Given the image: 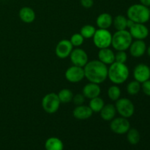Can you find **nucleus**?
<instances>
[{
  "label": "nucleus",
  "mask_w": 150,
  "mask_h": 150,
  "mask_svg": "<svg viewBox=\"0 0 150 150\" xmlns=\"http://www.w3.org/2000/svg\"><path fill=\"white\" fill-rule=\"evenodd\" d=\"M127 60V54L125 51H118L115 54V62L119 63H124Z\"/></svg>",
  "instance_id": "obj_30"
},
{
  "label": "nucleus",
  "mask_w": 150,
  "mask_h": 150,
  "mask_svg": "<svg viewBox=\"0 0 150 150\" xmlns=\"http://www.w3.org/2000/svg\"><path fill=\"white\" fill-rule=\"evenodd\" d=\"M100 92L101 89L99 84L92 82H89V83L85 85L82 90V94L84 95L85 98L89 100L98 97L100 95Z\"/></svg>",
  "instance_id": "obj_17"
},
{
  "label": "nucleus",
  "mask_w": 150,
  "mask_h": 150,
  "mask_svg": "<svg viewBox=\"0 0 150 150\" xmlns=\"http://www.w3.org/2000/svg\"><path fill=\"white\" fill-rule=\"evenodd\" d=\"M110 128L112 130V132H114L116 134H125L130 128V122L127 118H125V117H116L111 121Z\"/></svg>",
  "instance_id": "obj_8"
},
{
  "label": "nucleus",
  "mask_w": 150,
  "mask_h": 150,
  "mask_svg": "<svg viewBox=\"0 0 150 150\" xmlns=\"http://www.w3.org/2000/svg\"><path fill=\"white\" fill-rule=\"evenodd\" d=\"M65 79L70 83H79L85 78L83 67L73 65L65 71Z\"/></svg>",
  "instance_id": "obj_9"
},
{
  "label": "nucleus",
  "mask_w": 150,
  "mask_h": 150,
  "mask_svg": "<svg viewBox=\"0 0 150 150\" xmlns=\"http://www.w3.org/2000/svg\"><path fill=\"white\" fill-rule=\"evenodd\" d=\"M135 80L142 83L150 79V67L145 64H139L133 70Z\"/></svg>",
  "instance_id": "obj_12"
},
{
  "label": "nucleus",
  "mask_w": 150,
  "mask_h": 150,
  "mask_svg": "<svg viewBox=\"0 0 150 150\" xmlns=\"http://www.w3.org/2000/svg\"><path fill=\"white\" fill-rule=\"evenodd\" d=\"M85 78L92 83H102L108 78V67L99 60L88 62L83 67Z\"/></svg>",
  "instance_id": "obj_1"
},
{
  "label": "nucleus",
  "mask_w": 150,
  "mask_h": 150,
  "mask_svg": "<svg viewBox=\"0 0 150 150\" xmlns=\"http://www.w3.org/2000/svg\"><path fill=\"white\" fill-rule=\"evenodd\" d=\"M129 32L132 38L136 40H144L149 36V29L144 23H135L129 29Z\"/></svg>",
  "instance_id": "obj_13"
},
{
  "label": "nucleus",
  "mask_w": 150,
  "mask_h": 150,
  "mask_svg": "<svg viewBox=\"0 0 150 150\" xmlns=\"http://www.w3.org/2000/svg\"><path fill=\"white\" fill-rule=\"evenodd\" d=\"M116 110L121 117L130 118L134 114L135 106L130 100L126 98H120L116 101Z\"/></svg>",
  "instance_id": "obj_7"
},
{
  "label": "nucleus",
  "mask_w": 150,
  "mask_h": 150,
  "mask_svg": "<svg viewBox=\"0 0 150 150\" xmlns=\"http://www.w3.org/2000/svg\"><path fill=\"white\" fill-rule=\"evenodd\" d=\"M98 56V60L106 65H110L115 62V53L109 48L100 49Z\"/></svg>",
  "instance_id": "obj_16"
},
{
  "label": "nucleus",
  "mask_w": 150,
  "mask_h": 150,
  "mask_svg": "<svg viewBox=\"0 0 150 150\" xmlns=\"http://www.w3.org/2000/svg\"><path fill=\"white\" fill-rule=\"evenodd\" d=\"M146 52H147L148 56L150 57V45L148 47V48H146Z\"/></svg>",
  "instance_id": "obj_36"
},
{
  "label": "nucleus",
  "mask_w": 150,
  "mask_h": 150,
  "mask_svg": "<svg viewBox=\"0 0 150 150\" xmlns=\"http://www.w3.org/2000/svg\"><path fill=\"white\" fill-rule=\"evenodd\" d=\"M59 99L58 95L54 92H51L42 98V107L44 111L50 114H54L59 110L60 106Z\"/></svg>",
  "instance_id": "obj_6"
},
{
  "label": "nucleus",
  "mask_w": 150,
  "mask_h": 150,
  "mask_svg": "<svg viewBox=\"0 0 150 150\" xmlns=\"http://www.w3.org/2000/svg\"><path fill=\"white\" fill-rule=\"evenodd\" d=\"M104 105H105L104 100L98 96L96 97V98H92V99H90L89 106L93 112L100 113L101 109L103 108Z\"/></svg>",
  "instance_id": "obj_23"
},
{
  "label": "nucleus",
  "mask_w": 150,
  "mask_h": 150,
  "mask_svg": "<svg viewBox=\"0 0 150 150\" xmlns=\"http://www.w3.org/2000/svg\"><path fill=\"white\" fill-rule=\"evenodd\" d=\"M142 89V85L137 81L134 80L129 82L127 86V92L130 95H136L139 94Z\"/></svg>",
  "instance_id": "obj_28"
},
{
  "label": "nucleus",
  "mask_w": 150,
  "mask_h": 150,
  "mask_svg": "<svg viewBox=\"0 0 150 150\" xmlns=\"http://www.w3.org/2000/svg\"><path fill=\"white\" fill-rule=\"evenodd\" d=\"M95 32H96V29L95 26L92 25L86 24L82 26L80 31V34L83 37L84 39H90V38H93Z\"/></svg>",
  "instance_id": "obj_25"
},
{
  "label": "nucleus",
  "mask_w": 150,
  "mask_h": 150,
  "mask_svg": "<svg viewBox=\"0 0 150 150\" xmlns=\"http://www.w3.org/2000/svg\"><path fill=\"white\" fill-rule=\"evenodd\" d=\"M129 68L124 63L114 62L108 68V78L116 85L125 83L129 78Z\"/></svg>",
  "instance_id": "obj_2"
},
{
  "label": "nucleus",
  "mask_w": 150,
  "mask_h": 150,
  "mask_svg": "<svg viewBox=\"0 0 150 150\" xmlns=\"http://www.w3.org/2000/svg\"><path fill=\"white\" fill-rule=\"evenodd\" d=\"M85 97L83 94H76V95H73V103H74L75 105L77 106V105H83L85 102Z\"/></svg>",
  "instance_id": "obj_31"
},
{
  "label": "nucleus",
  "mask_w": 150,
  "mask_h": 150,
  "mask_svg": "<svg viewBox=\"0 0 150 150\" xmlns=\"http://www.w3.org/2000/svg\"><path fill=\"white\" fill-rule=\"evenodd\" d=\"M149 13H150V7H149Z\"/></svg>",
  "instance_id": "obj_37"
},
{
  "label": "nucleus",
  "mask_w": 150,
  "mask_h": 150,
  "mask_svg": "<svg viewBox=\"0 0 150 150\" xmlns=\"http://www.w3.org/2000/svg\"><path fill=\"white\" fill-rule=\"evenodd\" d=\"M92 39L94 45L99 49L109 48L110 45H111L112 35L108 29H98L95 32Z\"/></svg>",
  "instance_id": "obj_5"
},
{
  "label": "nucleus",
  "mask_w": 150,
  "mask_h": 150,
  "mask_svg": "<svg viewBox=\"0 0 150 150\" xmlns=\"http://www.w3.org/2000/svg\"><path fill=\"white\" fill-rule=\"evenodd\" d=\"M127 133V139L129 143L133 145H136L139 143L140 141V134L136 129L130 128Z\"/></svg>",
  "instance_id": "obj_26"
},
{
  "label": "nucleus",
  "mask_w": 150,
  "mask_h": 150,
  "mask_svg": "<svg viewBox=\"0 0 150 150\" xmlns=\"http://www.w3.org/2000/svg\"><path fill=\"white\" fill-rule=\"evenodd\" d=\"M97 26L99 29H108L113 24V18L109 13H103L98 16L96 19Z\"/></svg>",
  "instance_id": "obj_20"
},
{
  "label": "nucleus",
  "mask_w": 150,
  "mask_h": 150,
  "mask_svg": "<svg viewBox=\"0 0 150 150\" xmlns=\"http://www.w3.org/2000/svg\"><path fill=\"white\" fill-rule=\"evenodd\" d=\"M129 50L132 57L139 58L146 51V45L143 40H136L132 42Z\"/></svg>",
  "instance_id": "obj_14"
},
{
  "label": "nucleus",
  "mask_w": 150,
  "mask_h": 150,
  "mask_svg": "<svg viewBox=\"0 0 150 150\" xmlns=\"http://www.w3.org/2000/svg\"><path fill=\"white\" fill-rule=\"evenodd\" d=\"M142 89L145 95L150 96V79L142 83Z\"/></svg>",
  "instance_id": "obj_32"
},
{
  "label": "nucleus",
  "mask_w": 150,
  "mask_h": 150,
  "mask_svg": "<svg viewBox=\"0 0 150 150\" xmlns=\"http://www.w3.org/2000/svg\"><path fill=\"white\" fill-rule=\"evenodd\" d=\"M134 22L132 20H130V19L127 18V28H128V29H130V27H131L132 26H133V24H134Z\"/></svg>",
  "instance_id": "obj_35"
},
{
  "label": "nucleus",
  "mask_w": 150,
  "mask_h": 150,
  "mask_svg": "<svg viewBox=\"0 0 150 150\" xmlns=\"http://www.w3.org/2000/svg\"><path fill=\"white\" fill-rule=\"evenodd\" d=\"M73 46L69 40L64 39L57 43L55 48V54L59 59H66L70 57Z\"/></svg>",
  "instance_id": "obj_11"
},
{
  "label": "nucleus",
  "mask_w": 150,
  "mask_h": 150,
  "mask_svg": "<svg viewBox=\"0 0 150 150\" xmlns=\"http://www.w3.org/2000/svg\"><path fill=\"white\" fill-rule=\"evenodd\" d=\"M108 97L113 101H117L121 97V89L117 85H112L108 89Z\"/></svg>",
  "instance_id": "obj_27"
},
{
  "label": "nucleus",
  "mask_w": 150,
  "mask_h": 150,
  "mask_svg": "<svg viewBox=\"0 0 150 150\" xmlns=\"http://www.w3.org/2000/svg\"><path fill=\"white\" fill-rule=\"evenodd\" d=\"M70 41L73 47L79 48L83 43L84 38H83V37L80 33H76L72 35Z\"/></svg>",
  "instance_id": "obj_29"
},
{
  "label": "nucleus",
  "mask_w": 150,
  "mask_h": 150,
  "mask_svg": "<svg viewBox=\"0 0 150 150\" xmlns=\"http://www.w3.org/2000/svg\"><path fill=\"white\" fill-rule=\"evenodd\" d=\"M116 114H117V110L115 105L111 103L105 104L103 108L100 111L101 118L107 122H111L113 119L115 118Z\"/></svg>",
  "instance_id": "obj_19"
},
{
  "label": "nucleus",
  "mask_w": 150,
  "mask_h": 150,
  "mask_svg": "<svg viewBox=\"0 0 150 150\" xmlns=\"http://www.w3.org/2000/svg\"><path fill=\"white\" fill-rule=\"evenodd\" d=\"M133 42V38L127 29L117 31L112 35L111 45L116 51H126L129 49Z\"/></svg>",
  "instance_id": "obj_4"
},
{
  "label": "nucleus",
  "mask_w": 150,
  "mask_h": 150,
  "mask_svg": "<svg viewBox=\"0 0 150 150\" xmlns=\"http://www.w3.org/2000/svg\"><path fill=\"white\" fill-rule=\"evenodd\" d=\"M45 150H63L64 144L57 137H51L46 140L45 143Z\"/></svg>",
  "instance_id": "obj_21"
},
{
  "label": "nucleus",
  "mask_w": 150,
  "mask_h": 150,
  "mask_svg": "<svg viewBox=\"0 0 150 150\" xmlns=\"http://www.w3.org/2000/svg\"><path fill=\"white\" fill-rule=\"evenodd\" d=\"M70 59L73 65L83 67L88 62V55L86 51L80 48L73 49L70 54Z\"/></svg>",
  "instance_id": "obj_10"
},
{
  "label": "nucleus",
  "mask_w": 150,
  "mask_h": 150,
  "mask_svg": "<svg viewBox=\"0 0 150 150\" xmlns=\"http://www.w3.org/2000/svg\"><path fill=\"white\" fill-rule=\"evenodd\" d=\"M21 20L25 23H31L34 22L36 18L35 12L29 7H23L20 9L18 13Z\"/></svg>",
  "instance_id": "obj_18"
},
{
  "label": "nucleus",
  "mask_w": 150,
  "mask_h": 150,
  "mask_svg": "<svg viewBox=\"0 0 150 150\" xmlns=\"http://www.w3.org/2000/svg\"><path fill=\"white\" fill-rule=\"evenodd\" d=\"M93 111L91 110L89 106L85 105H77L73 111V115L77 120H88L92 116Z\"/></svg>",
  "instance_id": "obj_15"
},
{
  "label": "nucleus",
  "mask_w": 150,
  "mask_h": 150,
  "mask_svg": "<svg viewBox=\"0 0 150 150\" xmlns=\"http://www.w3.org/2000/svg\"><path fill=\"white\" fill-rule=\"evenodd\" d=\"M127 18L122 15H118L114 18H113V26L117 31L125 30L127 29Z\"/></svg>",
  "instance_id": "obj_22"
},
{
  "label": "nucleus",
  "mask_w": 150,
  "mask_h": 150,
  "mask_svg": "<svg viewBox=\"0 0 150 150\" xmlns=\"http://www.w3.org/2000/svg\"><path fill=\"white\" fill-rule=\"evenodd\" d=\"M61 103H68L73 100V93L70 89H62L57 94Z\"/></svg>",
  "instance_id": "obj_24"
},
{
  "label": "nucleus",
  "mask_w": 150,
  "mask_h": 150,
  "mask_svg": "<svg viewBox=\"0 0 150 150\" xmlns=\"http://www.w3.org/2000/svg\"><path fill=\"white\" fill-rule=\"evenodd\" d=\"M139 1H140V4L147 7H150V0H139Z\"/></svg>",
  "instance_id": "obj_34"
},
{
  "label": "nucleus",
  "mask_w": 150,
  "mask_h": 150,
  "mask_svg": "<svg viewBox=\"0 0 150 150\" xmlns=\"http://www.w3.org/2000/svg\"><path fill=\"white\" fill-rule=\"evenodd\" d=\"M127 16L134 23H146L150 19L149 7L142 4H133L127 9Z\"/></svg>",
  "instance_id": "obj_3"
},
{
  "label": "nucleus",
  "mask_w": 150,
  "mask_h": 150,
  "mask_svg": "<svg viewBox=\"0 0 150 150\" xmlns=\"http://www.w3.org/2000/svg\"><path fill=\"white\" fill-rule=\"evenodd\" d=\"M81 4L86 9L91 8L94 4V0H80Z\"/></svg>",
  "instance_id": "obj_33"
}]
</instances>
